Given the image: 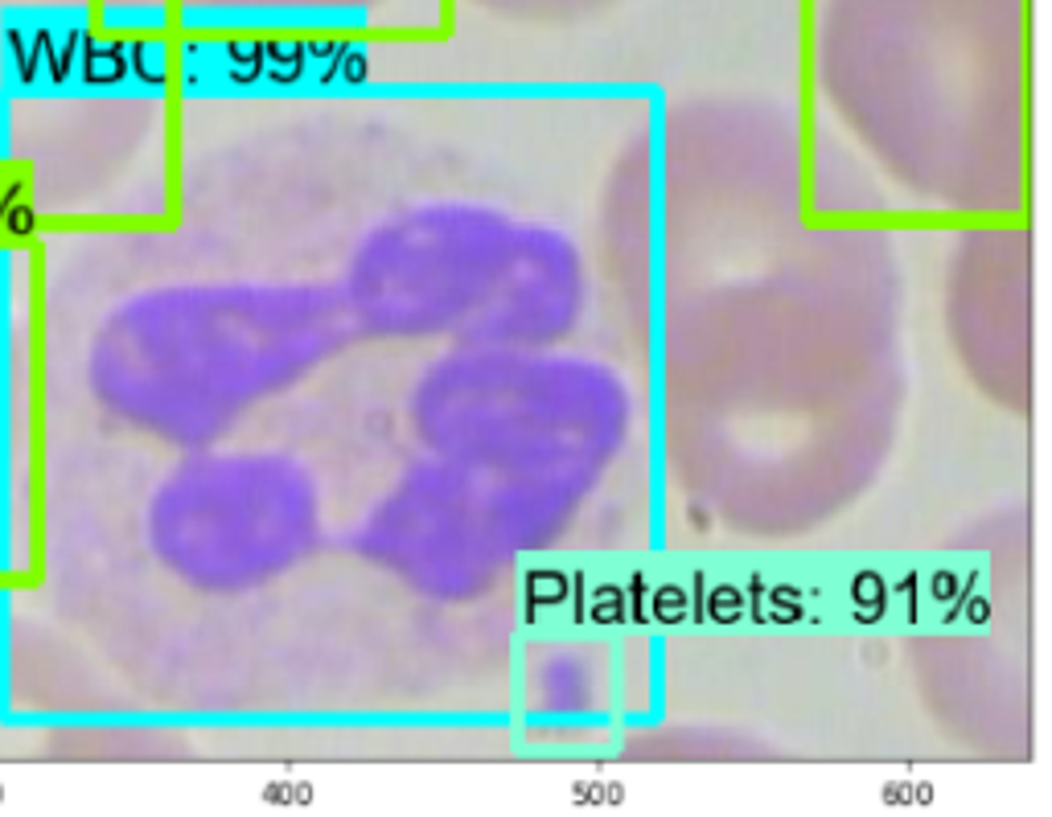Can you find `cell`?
Listing matches in <instances>:
<instances>
[{"label": "cell", "instance_id": "cell-1", "mask_svg": "<svg viewBox=\"0 0 1052 817\" xmlns=\"http://www.w3.org/2000/svg\"><path fill=\"white\" fill-rule=\"evenodd\" d=\"M41 239H46V222L33 206L26 177L0 173V247H26Z\"/></svg>", "mask_w": 1052, "mask_h": 817}]
</instances>
